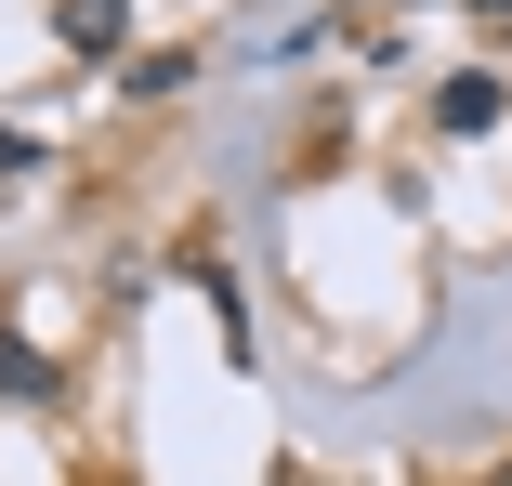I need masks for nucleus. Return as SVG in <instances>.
<instances>
[{
	"instance_id": "1",
	"label": "nucleus",
	"mask_w": 512,
	"mask_h": 486,
	"mask_svg": "<svg viewBox=\"0 0 512 486\" xmlns=\"http://www.w3.org/2000/svg\"><path fill=\"white\" fill-rule=\"evenodd\" d=\"M499 119H512V79H499V66L434 79V132H499Z\"/></svg>"
},
{
	"instance_id": "4",
	"label": "nucleus",
	"mask_w": 512,
	"mask_h": 486,
	"mask_svg": "<svg viewBox=\"0 0 512 486\" xmlns=\"http://www.w3.org/2000/svg\"><path fill=\"white\" fill-rule=\"evenodd\" d=\"M27 171H40V145H27V132H0V184H27Z\"/></svg>"
},
{
	"instance_id": "2",
	"label": "nucleus",
	"mask_w": 512,
	"mask_h": 486,
	"mask_svg": "<svg viewBox=\"0 0 512 486\" xmlns=\"http://www.w3.org/2000/svg\"><path fill=\"white\" fill-rule=\"evenodd\" d=\"M53 40L66 53H119L132 40V0H53Z\"/></svg>"
},
{
	"instance_id": "3",
	"label": "nucleus",
	"mask_w": 512,
	"mask_h": 486,
	"mask_svg": "<svg viewBox=\"0 0 512 486\" xmlns=\"http://www.w3.org/2000/svg\"><path fill=\"white\" fill-rule=\"evenodd\" d=\"M0 395H27V408L53 395V355H40V342H14V329H0Z\"/></svg>"
},
{
	"instance_id": "5",
	"label": "nucleus",
	"mask_w": 512,
	"mask_h": 486,
	"mask_svg": "<svg viewBox=\"0 0 512 486\" xmlns=\"http://www.w3.org/2000/svg\"><path fill=\"white\" fill-rule=\"evenodd\" d=\"M473 14H512V0H473Z\"/></svg>"
}]
</instances>
